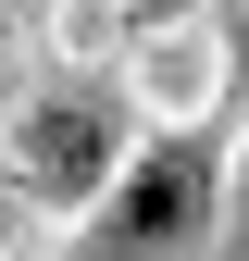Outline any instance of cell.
I'll return each mask as SVG.
<instances>
[{
    "instance_id": "obj_1",
    "label": "cell",
    "mask_w": 249,
    "mask_h": 261,
    "mask_svg": "<svg viewBox=\"0 0 249 261\" xmlns=\"http://www.w3.org/2000/svg\"><path fill=\"white\" fill-rule=\"evenodd\" d=\"M137 149H150V124L124 100V75H62L50 62V87H13L0 100V174L38 187L62 224H100L112 187L137 174Z\"/></svg>"
},
{
    "instance_id": "obj_2",
    "label": "cell",
    "mask_w": 249,
    "mask_h": 261,
    "mask_svg": "<svg viewBox=\"0 0 249 261\" xmlns=\"http://www.w3.org/2000/svg\"><path fill=\"white\" fill-rule=\"evenodd\" d=\"M124 100H137L150 137H200V124L237 100V38H225V13L137 25V50H124Z\"/></svg>"
},
{
    "instance_id": "obj_3",
    "label": "cell",
    "mask_w": 249,
    "mask_h": 261,
    "mask_svg": "<svg viewBox=\"0 0 249 261\" xmlns=\"http://www.w3.org/2000/svg\"><path fill=\"white\" fill-rule=\"evenodd\" d=\"M124 50H137V13L124 0H38V62H62V75H124Z\"/></svg>"
},
{
    "instance_id": "obj_4",
    "label": "cell",
    "mask_w": 249,
    "mask_h": 261,
    "mask_svg": "<svg viewBox=\"0 0 249 261\" xmlns=\"http://www.w3.org/2000/svg\"><path fill=\"white\" fill-rule=\"evenodd\" d=\"M62 237H75V224H62L38 187H13V174H0V249H13V261H38V249H62Z\"/></svg>"
},
{
    "instance_id": "obj_5",
    "label": "cell",
    "mask_w": 249,
    "mask_h": 261,
    "mask_svg": "<svg viewBox=\"0 0 249 261\" xmlns=\"http://www.w3.org/2000/svg\"><path fill=\"white\" fill-rule=\"evenodd\" d=\"M225 224L249 237V137H237V174H225Z\"/></svg>"
},
{
    "instance_id": "obj_6",
    "label": "cell",
    "mask_w": 249,
    "mask_h": 261,
    "mask_svg": "<svg viewBox=\"0 0 249 261\" xmlns=\"http://www.w3.org/2000/svg\"><path fill=\"white\" fill-rule=\"evenodd\" d=\"M137 25H175V13H225V0H124Z\"/></svg>"
},
{
    "instance_id": "obj_7",
    "label": "cell",
    "mask_w": 249,
    "mask_h": 261,
    "mask_svg": "<svg viewBox=\"0 0 249 261\" xmlns=\"http://www.w3.org/2000/svg\"><path fill=\"white\" fill-rule=\"evenodd\" d=\"M13 87H25V62H13V38H0V100H13Z\"/></svg>"
}]
</instances>
